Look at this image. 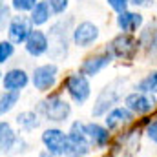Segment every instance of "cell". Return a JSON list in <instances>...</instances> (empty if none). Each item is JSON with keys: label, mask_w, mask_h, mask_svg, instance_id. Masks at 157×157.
Segmentation results:
<instances>
[{"label": "cell", "mask_w": 157, "mask_h": 157, "mask_svg": "<svg viewBox=\"0 0 157 157\" xmlns=\"http://www.w3.org/2000/svg\"><path fill=\"white\" fill-rule=\"evenodd\" d=\"M112 55L106 51V53H101V55H95V57H90L88 60H84V64L80 66V73L82 75H97L101 70H104L110 62H112Z\"/></svg>", "instance_id": "9a60e30c"}, {"label": "cell", "mask_w": 157, "mask_h": 157, "mask_svg": "<svg viewBox=\"0 0 157 157\" xmlns=\"http://www.w3.org/2000/svg\"><path fill=\"white\" fill-rule=\"evenodd\" d=\"M143 42L152 53H157V31H152V26L143 33Z\"/></svg>", "instance_id": "603a6c76"}, {"label": "cell", "mask_w": 157, "mask_h": 157, "mask_svg": "<svg viewBox=\"0 0 157 157\" xmlns=\"http://www.w3.org/2000/svg\"><path fill=\"white\" fill-rule=\"evenodd\" d=\"M26 150V143L24 139H20L9 122H0V154H7V155H17L18 152Z\"/></svg>", "instance_id": "8992f818"}, {"label": "cell", "mask_w": 157, "mask_h": 157, "mask_svg": "<svg viewBox=\"0 0 157 157\" xmlns=\"http://www.w3.org/2000/svg\"><path fill=\"white\" fill-rule=\"evenodd\" d=\"M28 82H29L28 73H26L24 70H20V68L9 70V71L4 75V78H2L4 90H6V91H15V93H18L20 90H24V88L28 86Z\"/></svg>", "instance_id": "4fadbf2b"}, {"label": "cell", "mask_w": 157, "mask_h": 157, "mask_svg": "<svg viewBox=\"0 0 157 157\" xmlns=\"http://www.w3.org/2000/svg\"><path fill=\"white\" fill-rule=\"evenodd\" d=\"M68 139H70V152L68 157H84L90 154L91 144L86 137V124L84 122H73L70 132H68Z\"/></svg>", "instance_id": "3957f363"}, {"label": "cell", "mask_w": 157, "mask_h": 157, "mask_svg": "<svg viewBox=\"0 0 157 157\" xmlns=\"http://www.w3.org/2000/svg\"><path fill=\"white\" fill-rule=\"evenodd\" d=\"M17 102H18V93H15V91H0V117L6 115L7 112H11Z\"/></svg>", "instance_id": "44dd1931"}, {"label": "cell", "mask_w": 157, "mask_h": 157, "mask_svg": "<svg viewBox=\"0 0 157 157\" xmlns=\"http://www.w3.org/2000/svg\"><path fill=\"white\" fill-rule=\"evenodd\" d=\"M99 39V28L91 22H80L73 29V42L78 48H90Z\"/></svg>", "instance_id": "7c38bea8"}, {"label": "cell", "mask_w": 157, "mask_h": 157, "mask_svg": "<svg viewBox=\"0 0 157 157\" xmlns=\"http://www.w3.org/2000/svg\"><path fill=\"white\" fill-rule=\"evenodd\" d=\"M146 135H148L154 143H157V121H154V122L148 124V128H146Z\"/></svg>", "instance_id": "f1b7e54d"}, {"label": "cell", "mask_w": 157, "mask_h": 157, "mask_svg": "<svg viewBox=\"0 0 157 157\" xmlns=\"http://www.w3.org/2000/svg\"><path fill=\"white\" fill-rule=\"evenodd\" d=\"M90 82L86 75L82 73H73L70 75L68 80H66V91L70 93V97L77 102V104H84L90 97Z\"/></svg>", "instance_id": "ba28073f"}, {"label": "cell", "mask_w": 157, "mask_h": 157, "mask_svg": "<svg viewBox=\"0 0 157 157\" xmlns=\"http://www.w3.org/2000/svg\"><path fill=\"white\" fill-rule=\"evenodd\" d=\"M86 137H88L91 146L102 148L110 141V132H108L106 126H101L97 122H90V124H86Z\"/></svg>", "instance_id": "2e32d148"}, {"label": "cell", "mask_w": 157, "mask_h": 157, "mask_svg": "<svg viewBox=\"0 0 157 157\" xmlns=\"http://www.w3.org/2000/svg\"><path fill=\"white\" fill-rule=\"evenodd\" d=\"M48 49H49L48 35L42 33V31H39V29L31 31L29 37H28V40H26V51H28L31 57H40V55H44Z\"/></svg>", "instance_id": "5bb4252c"}, {"label": "cell", "mask_w": 157, "mask_h": 157, "mask_svg": "<svg viewBox=\"0 0 157 157\" xmlns=\"http://www.w3.org/2000/svg\"><path fill=\"white\" fill-rule=\"evenodd\" d=\"M137 91H141V93H155L157 91V71H152L150 75H146V77L143 78L139 84H137Z\"/></svg>", "instance_id": "7402d4cb"}, {"label": "cell", "mask_w": 157, "mask_h": 157, "mask_svg": "<svg viewBox=\"0 0 157 157\" xmlns=\"http://www.w3.org/2000/svg\"><path fill=\"white\" fill-rule=\"evenodd\" d=\"M141 24H143V15L133 13V11H122L117 17V26L126 33L135 31L137 28H141Z\"/></svg>", "instance_id": "ac0fdd59"}, {"label": "cell", "mask_w": 157, "mask_h": 157, "mask_svg": "<svg viewBox=\"0 0 157 157\" xmlns=\"http://www.w3.org/2000/svg\"><path fill=\"white\" fill-rule=\"evenodd\" d=\"M42 143H44L46 150H48L51 155L68 157V152H70V139H68V133H64L62 130H59V128H48V130L42 133Z\"/></svg>", "instance_id": "277c9868"}, {"label": "cell", "mask_w": 157, "mask_h": 157, "mask_svg": "<svg viewBox=\"0 0 157 157\" xmlns=\"http://www.w3.org/2000/svg\"><path fill=\"white\" fill-rule=\"evenodd\" d=\"M132 4H135V6H146L150 0H130Z\"/></svg>", "instance_id": "f546056e"}, {"label": "cell", "mask_w": 157, "mask_h": 157, "mask_svg": "<svg viewBox=\"0 0 157 157\" xmlns=\"http://www.w3.org/2000/svg\"><path fill=\"white\" fill-rule=\"evenodd\" d=\"M11 6L17 11H29V9H33L37 6V0H13Z\"/></svg>", "instance_id": "d4e9b609"}, {"label": "cell", "mask_w": 157, "mask_h": 157, "mask_svg": "<svg viewBox=\"0 0 157 157\" xmlns=\"http://www.w3.org/2000/svg\"><path fill=\"white\" fill-rule=\"evenodd\" d=\"M57 66L55 64H44L35 68L33 71V86L39 90V91H48L49 88H53V84L57 82Z\"/></svg>", "instance_id": "30bf717a"}, {"label": "cell", "mask_w": 157, "mask_h": 157, "mask_svg": "<svg viewBox=\"0 0 157 157\" xmlns=\"http://www.w3.org/2000/svg\"><path fill=\"white\" fill-rule=\"evenodd\" d=\"M31 20H28L26 17L18 15L15 18H11L9 22V28H7V35H9V42L13 44H22L26 42L29 33H31Z\"/></svg>", "instance_id": "8fae6325"}, {"label": "cell", "mask_w": 157, "mask_h": 157, "mask_svg": "<svg viewBox=\"0 0 157 157\" xmlns=\"http://www.w3.org/2000/svg\"><path fill=\"white\" fill-rule=\"evenodd\" d=\"M7 20H9V7L4 4V0H0V31L6 28Z\"/></svg>", "instance_id": "4316f807"}, {"label": "cell", "mask_w": 157, "mask_h": 157, "mask_svg": "<svg viewBox=\"0 0 157 157\" xmlns=\"http://www.w3.org/2000/svg\"><path fill=\"white\" fill-rule=\"evenodd\" d=\"M17 124L22 130L31 132V130H35V128L40 126V121H39V115L35 112H22V113L17 115Z\"/></svg>", "instance_id": "ffe728a7"}, {"label": "cell", "mask_w": 157, "mask_h": 157, "mask_svg": "<svg viewBox=\"0 0 157 157\" xmlns=\"http://www.w3.org/2000/svg\"><path fill=\"white\" fill-rule=\"evenodd\" d=\"M68 2L70 0H49V7L53 13H64L68 7Z\"/></svg>", "instance_id": "484cf974"}, {"label": "cell", "mask_w": 157, "mask_h": 157, "mask_svg": "<svg viewBox=\"0 0 157 157\" xmlns=\"http://www.w3.org/2000/svg\"><path fill=\"white\" fill-rule=\"evenodd\" d=\"M133 121V113L124 106V108H113L110 113H106V119H104V124L108 130H115V128H121L128 122Z\"/></svg>", "instance_id": "e0dca14e"}, {"label": "cell", "mask_w": 157, "mask_h": 157, "mask_svg": "<svg viewBox=\"0 0 157 157\" xmlns=\"http://www.w3.org/2000/svg\"><path fill=\"white\" fill-rule=\"evenodd\" d=\"M139 49V42L133 39L132 35L124 33V35H119L110 42L108 46V53L112 57H119V59H132Z\"/></svg>", "instance_id": "52a82bcc"}, {"label": "cell", "mask_w": 157, "mask_h": 157, "mask_svg": "<svg viewBox=\"0 0 157 157\" xmlns=\"http://www.w3.org/2000/svg\"><path fill=\"white\" fill-rule=\"evenodd\" d=\"M124 86H126V78H115L112 80L97 97L95 104H93V110H91V115L93 117H101L104 113H108L110 108H113L119 102V99L122 97L124 93Z\"/></svg>", "instance_id": "6da1fadb"}, {"label": "cell", "mask_w": 157, "mask_h": 157, "mask_svg": "<svg viewBox=\"0 0 157 157\" xmlns=\"http://www.w3.org/2000/svg\"><path fill=\"white\" fill-rule=\"evenodd\" d=\"M124 104L126 108L132 112V113H139V115H144V113H150L152 110H155V99L148 93H141V91H133L130 95H126L124 99Z\"/></svg>", "instance_id": "9c48e42d"}, {"label": "cell", "mask_w": 157, "mask_h": 157, "mask_svg": "<svg viewBox=\"0 0 157 157\" xmlns=\"http://www.w3.org/2000/svg\"><path fill=\"white\" fill-rule=\"evenodd\" d=\"M39 112L48 119V121L64 122L66 119L70 117V113H71V106H70L68 101H64V99H60V97H51V99L40 102Z\"/></svg>", "instance_id": "5b68a950"}, {"label": "cell", "mask_w": 157, "mask_h": 157, "mask_svg": "<svg viewBox=\"0 0 157 157\" xmlns=\"http://www.w3.org/2000/svg\"><path fill=\"white\" fill-rule=\"evenodd\" d=\"M0 75H2V73H0Z\"/></svg>", "instance_id": "4dcf8cb0"}, {"label": "cell", "mask_w": 157, "mask_h": 157, "mask_svg": "<svg viewBox=\"0 0 157 157\" xmlns=\"http://www.w3.org/2000/svg\"><path fill=\"white\" fill-rule=\"evenodd\" d=\"M71 20H59L49 28V57L64 59L68 55V28Z\"/></svg>", "instance_id": "7a4b0ae2"}, {"label": "cell", "mask_w": 157, "mask_h": 157, "mask_svg": "<svg viewBox=\"0 0 157 157\" xmlns=\"http://www.w3.org/2000/svg\"><path fill=\"white\" fill-rule=\"evenodd\" d=\"M13 53H15V46H13V42H9V40H2V42H0V64L7 62V60L11 59Z\"/></svg>", "instance_id": "cb8c5ba5"}, {"label": "cell", "mask_w": 157, "mask_h": 157, "mask_svg": "<svg viewBox=\"0 0 157 157\" xmlns=\"http://www.w3.org/2000/svg\"><path fill=\"white\" fill-rule=\"evenodd\" d=\"M49 15H51L49 2H37V6L31 9V24H35V26L46 24L49 20Z\"/></svg>", "instance_id": "d6986e66"}, {"label": "cell", "mask_w": 157, "mask_h": 157, "mask_svg": "<svg viewBox=\"0 0 157 157\" xmlns=\"http://www.w3.org/2000/svg\"><path fill=\"white\" fill-rule=\"evenodd\" d=\"M108 4H110V7L115 9L117 13H122V11H126L130 0H108Z\"/></svg>", "instance_id": "83f0119b"}]
</instances>
